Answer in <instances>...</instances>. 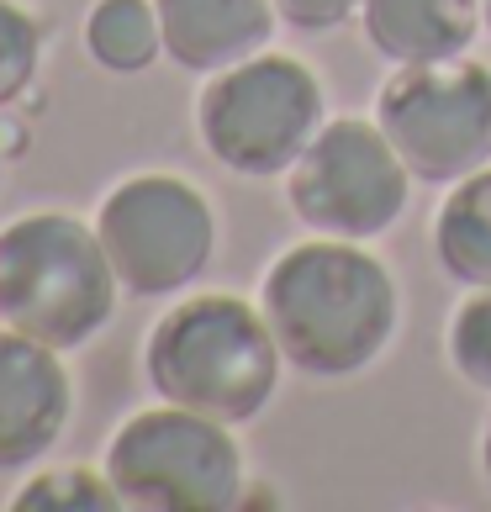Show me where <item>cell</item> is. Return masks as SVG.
Returning a JSON list of instances; mask_svg holds the SVG:
<instances>
[{
    "instance_id": "cell-1",
    "label": "cell",
    "mask_w": 491,
    "mask_h": 512,
    "mask_svg": "<svg viewBox=\"0 0 491 512\" xmlns=\"http://www.w3.org/2000/svg\"><path fill=\"white\" fill-rule=\"evenodd\" d=\"M264 317L286 365L317 381L370 370L396 338L402 296L391 270L349 238H312L286 249L264 275Z\"/></svg>"
},
{
    "instance_id": "cell-2",
    "label": "cell",
    "mask_w": 491,
    "mask_h": 512,
    "mask_svg": "<svg viewBox=\"0 0 491 512\" xmlns=\"http://www.w3.org/2000/svg\"><path fill=\"white\" fill-rule=\"evenodd\" d=\"M280 354L264 307H249L243 296H185L169 307L143 349L148 386L159 402L191 407L217 423H254L270 407L280 386Z\"/></svg>"
},
{
    "instance_id": "cell-3",
    "label": "cell",
    "mask_w": 491,
    "mask_h": 512,
    "mask_svg": "<svg viewBox=\"0 0 491 512\" xmlns=\"http://www.w3.org/2000/svg\"><path fill=\"white\" fill-rule=\"evenodd\" d=\"M122 280L101 233L69 212H32L0 227V322L48 349H85L111 312Z\"/></svg>"
},
{
    "instance_id": "cell-4",
    "label": "cell",
    "mask_w": 491,
    "mask_h": 512,
    "mask_svg": "<svg viewBox=\"0 0 491 512\" xmlns=\"http://www.w3.org/2000/svg\"><path fill=\"white\" fill-rule=\"evenodd\" d=\"M323 85L291 53H254L206 80L196 101L201 143L222 169L243 180L291 175L307 143L323 132Z\"/></svg>"
},
{
    "instance_id": "cell-5",
    "label": "cell",
    "mask_w": 491,
    "mask_h": 512,
    "mask_svg": "<svg viewBox=\"0 0 491 512\" xmlns=\"http://www.w3.org/2000/svg\"><path fill=\"white\" fill-rule=\"evenodd\" d=\"M106 476L122 507L143 512H228L243 502V454L228 423L175 402L127 417L106 444Z\"/></svg>"
},
{
    "instance_id": "cell-6",
    "label": "cell",
    "mask_w": 491,
    "mask_h": 512,
    "mask_svg": "<svg viewBox=\"0 0 491 512\" xmlns=\"http://www.w3.org/2000/svg\"><path fill=\"white\" fill-rule=\"evenodd\" d=\"M375 122L412 180L455 185L491 164V69L465 53L444 64H402L375 96Z\"/></svg>"
},
{
    "instance_id": "cell-7",
    "label": "cell",
    "mask_w": 491,
    "mask_h": 512,
    "mask_svg": "<svg viewBox=\"0 0 491 512\" xmlns=\"http://www.w3.org/2000/svg\"><path fill=\"white\" fill-rule=\"evenodd\" d=\"M101 249L127 296L159 301L180 296L206 275L217 254V217L191 180L180 175H132L96 212Z\"/></svg>"
},
{
    "instance_id": "cell-8",
    "label": "cell",
    "mask_w": 491,
    "mask_h": 512,
    "mask_svg": "<svg viewBox=\"0 0 491 512\" xmlns=\"http://www.w3.org/2000/svg\"><path fill=\"white\" fill-rule=\"evenodd\" d=\"M291 212L323 238H381L407 212L412 169L391 148L381 122L338 117L307 143V154L286 175Z\"/></svg>"
},
{
    "instance_id": "cell-9",
    "label": "cell",
    "mask_w": 491,
    "mask_h": 512,
    "mask_svg": "<svg viewBox=\"0 0 491 512\" xmlns=\"http://www.w3.org/2000/svg\"><path fill=\"white\" fill-rule=\"evenodd\" d=\"M74 381L59 349L0 322V476L27 470L64 439Z\"/></svg>"
},
{
    "instance_id": "cell-10",
    "label": "cell",
    "mask_w": 491,
    "mask_h": 512,
    "mask_svg": "<svg viewBox=\"0 0 491 512\" xmlns=\"http://www.w3.org/2000/svg\"><path fill=\"white\" fill-rule=\"evenodd\" d=\"M164 53L191 74H217L270 48L275 0H154Z\"/></svg>"
},
{
    "instance_id": "cell-11",
    "label": "cell",
    "mask_w": 491,
    "mask_h": 512,
    "mask_svg": "<svg viewBox=\"0 0 491 512\" xmlns=\"http://www.w3.org/2000/svg\"><path fill=\"white\" fill-rule=\"evenodd\" d=\"M360 22L370 48L391 64H444L476 43L481 0H365Z\"/></svg>"
},
{
    "instance_id": "cell-12",
    "label": "cell",
    "mask_w": 491,
    "mask_h": 512,
    "mask_svg": "<svg viewBox=\"0 0 491 512\" xmlns=\"http://www.w3.org/2000/svg\"><path fill=\"white\" fill-rule=\"evenodd\" d=\"M433 259L449 280L491 291V164L449 185L433 217Z\"/></svg>"
},
{
    "instance_id": "cell-13",
    "label": "cell",
    "mask_w": 491,
    "mask_h": 512,
    "mask_svg": "<svg viewBox=\"0 0 491 512\" xmlns=\"http://www.w3.org/2000/svg\"><path fill=\"white\" fill-rule=\"evenodd\" d=\"M85 48L111 74H143L164 53L154 0H96L85 16Z\"/></svg>"
},
{
    "instance_id": "cell-14",
    "label": "cell",
    "mask_w": 491,
    "mask_h": 512,
    "mask_svg": "<svg viewBox=\"0 0 491 512\" xmlns=\"http://www.w3.org/2000/svg\"><path fill=\"white\" fill-rule=\"evenodd\" d=\"M16 512H117L122 497H117V486H111V476L101 470H80V465H69V470H43V476H32L22 491L11 497Z\"/></svg>"
},
{
    "instance_id": "cell-15",
    "label": "cell",
    "mask_w": 491,
    "mask_h": 512,
    "mask_svg": "<svg viewBox=\"0 0 491 512\" xmlns=\"http://www.w3.org/2000/svg\"><path fill=\"white\" fill-rule=\"evenodd\" d=\"M43 64V27L16 0H0V111L16 106Z\"/></svg>"
},
{
    "instance_id": "cell-16",
    "label": "cell",
    "mask_w": 491,
    "mask_h": 512,
    "mask_svg": "<svg viewBox=\"0 0 491 512\" xmlns=\"http://www.w3.org/2000/svg\"><path fill=\"white\" fill-rule=\"evenodd\" d=\"M449 359L476 391H491V291L460 301L455 322H449Z\"/></svg>"
},
{
    "instance_id": "cell-17",
    "label": "cell",
    "mask_w": 491,
    "mask_h": 512,
    "mask_svg": "<svg viewBox=\"0 0 491 512\" xmlns=\"http://www.w3.org/2000/svg\"><path fill=\"white\" fill-rule=\"evenodd\" d=\"M365 0H275V16L296 32H338Z\"/></svg>"
},
{
    "instance_id": "cell-18",
    "label": "cell",
    "mask_w": 491,
    "mask_h": 512,
    "mask_svg": "<svg viewBox=\"0 0 491 512\" xmlns=\"http://www.w3.org/2000/svg\"><path fill=\"white\" fill-rule=\"evenodd\" d=\"M481 465H486V481H491V423H486V439H481Z\"/></svg>"
},
{
    "instance_id": "cell-19",
    "label": "cell",
    "mask_w": 491,
    "mask_h": 512,
    "mask_svg": "<svg viewBox=\"0 0 491 512\" xmlns=\"http://www.w3.org/2000/svg\"><path fill=\"white\" fill-rule=\"evenodd\" d=\"M481 22H486V32H491V0H481Z\"/></svg>"
},
{
    "instance_id": "cell-20",
    "label": "cell",
    "mask_w": 491,
    "mask_h": 512,
    "mask_svg": "<svg viewBox=\"0 0 491 512\" xmlns=\"http://www.w3.org/2000/svg\"><path fill=\"white\" fill-rule=\"evenodd\" d=\"M0 169H6V143H0Z\"/></svg>"
}]
</instances>
